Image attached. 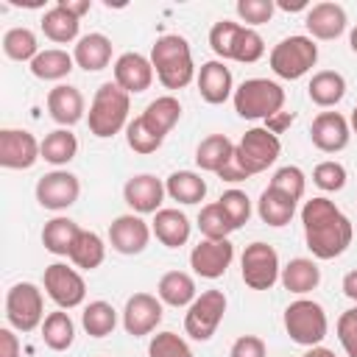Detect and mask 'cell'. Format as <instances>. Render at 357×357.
Masks as SVG:
<instances>
[{"instance_id":"484cf974","label":"cell","mask_w":357,"mask_h":357,"mask_svg":"<svg viewBox=\"0 0 357 357\" xmlns=\"http://www.w3.org/2000/svg\"><path fill=\"white\" fill-rule=\"evenodd\" d=\"M139 117L148 126V131H153L156 137L165 139L173 131V126L181 120V103L176 95H159L145 106V112Z\"/></svg>"},{"instance_id":"8d00e7d4","label":"cell","mask_w":357,"mask_h":357,"mask_svg":"<svg viewBox=\"0 0 357 357\" xmlns=\"http://www.w3.org/2000/svg\"><path fill=\"white\" fill-rule=\"evenodd\" d=\"M103 259H106V243H103V237L98 231L81 229L75 245L70 248V262L75 268H81V271H95V268L103 265Z\"/></svg>"},{"instance_id":"f35d334b","label":"cell","mask_w":357,"mask_h":357,"mask_svg":"<svg viewBox=\"0 0 357 357\" xmlns=\"http://www.w3.org/2000/svg\"><path fill=\"white\" fill-rule=\"evenodd\" d=\"M3 53L11 59V61H33L39 56V42H36V33L25 25H17V28H8L3 33Z\"/></svg>"},{"instance_id":"6f0895ef","label":"cell","mask_w":357,"mask_h":357,"mask_svg":"<svg viewBox=\"0 0 357 357\" xmlns=\"http://www.w3.org/2000/svg\"><path fill=\"white\" fill-rule=\"evenodd\" d=\"M349 47H351V50L357 53V25H354V28L349 31Z\"/></svg>"},{"instance_id":"44dd1931","label":"cell","mask_w":357,"mask_h":357,"mask_svg":"<svg viewBox=\"0 0 357 357\" xmlns=\"http://www.w3.org/2000/svg\"><path fill=\"white\" fill-rule=\"evenodd\" d=\"M304 25L310 31V39H321V42H332L337 36H343L349 17L346 8L340 3H315L307 8Z\"/></svg>"},{"instance_id":"277c9868","label":"cell","mask_w":357,"mask_h":357,"mask_svg":"<svg viewBox=\"0 0 357 357\" xmlns=\"http://www.w3.org/2000/svg\"><path fill=\"white\" fill-rule=\"evenodd\" d=\"M209 47L215 50V56L220 61L231 59V61H240V64H254L265 56V39L254 28L231 22V20H220V22L212 25Z\"/></svg>"},{"instance_id":"e575fe53","label":"cell","mask_w":357,"mask_h":357,"mask_svg":"<svg viewBox=\"0 0 357 357\" xmlns=\"http://www.w3.org/2000/svg\"><path fill=\"white\" fill-rule=\"evenodd\" d=\"M28 67H31L33 78H39V81H61L73 73L75 59L61 47H45Z\"/></svg>"},{"instance_id":"1f68e13d","label":"cell","mask_w":357,"mask_h":357,"mask_svg":"<svg viewBox=\"0 0 357 357\" xmlns=\"http://www.w3.org/2000/svg\"><path fill=\"white\" fill-rule=\"evenodd\" d=\"M296 204L298 201H293L290 195H284V192H279L273 187H265L259 201H257V215H259L262 223H268L273 229H282V226H287L293 220Z\"/></svg>"},{"instance_id":"836d02e7","label":"cell","mask_w":357,"mask_h":357,"mask_svg":"<svg viewBox=\"0 0 357 357\" xmlns=\"http://www.w3.org/2000/svg\"><path fill=\"white\" fill-rule=\"evenodd\" d=\"M165 190H167V195L173 201L184 204V206L201 204L206 198V181L195 170H176V173H170L165 178Z\"/></svg>"},{"instance_id":"d6986e66","label":"cell","mask_w":357,"mask_h":357,"mask_svg":"<svg viewBox=\"0 0 357 357\" xmlns=\"http://www.w3.org/2000/svg\"><path fill=\"white\" fill-rule=\"evenodd\" d=\"M310 139L318 151L324 153H337L349 145L351 139V126L340 112H321L312 117L310 126Z\"/></svg>"},{"instance_id":"d6a6232c","label":"cell","mask_w":357,"mask_h":357,"mask_svg":"<svg viewBox=\"0 0 357 357\" xmlns=\"http://www.w3.org/2000/svg\"><path fill=\"white\" fill-rule=\"evenodd\" d=\"M78 234H81V226L73 218L56 215L42 229V245H45V251H50L56 257H70V248L75 245Z\"/></svg>"},{"instance_id":"8fae6325","label":"cell","mask_w":357,"mask_h":357,"mask_svg":"<svg viewBox=\"0 0 357 357\" xmlns=\"http://www.w3.org/2000/svg\"><path fill=\"white\" fill-rule=\"evenodd\" d=\"M240 276L251 290H271L282 276L276 248L262 240H254L251 245H245L240 257Z\"/></svg>"},{"instance_id":"ba28073f","label":"cell","mask_w":357,"mask_h":357,"mask_svg":"<svg viewBox=\"0 0 357 357\" xmlns=\"http://www.w3.org/2000/svg\"><path fill=\"white\" fill-rule=\"evenodd\" d=\"M6 321L17 332H33L45 321V296L33 282H17L6 293Z\"/></svg>"},{"instance_id":"5bb4252c","label":"cell","mask_w":357,"mask_h":357,"mask_svg":"<svg viewBox=\"0 0 357 357\" xmlns=\"http://www.w3.org/2000/svg\"><path fill=\"white\" fill-rule=\"evenodd\" d=\"M42 159V142L25 128L0 131V165L6 170H28Z\"/></svg>"},{"instance_id":"681fc988","label":"cell","mask_w":357,"mask_h":357,"mask_svg":"<svg viewBox=\"0 0 357 357\" xmlns=\"http://www.w3.org/2000/svg\"><path fill=\"white\" fill-rule=\"evenodd\" d=\"M229 357H268V346L262 337L257 335H240L231 349H229Z\"/></svg>"},{"instance_id":"52a82bcc","label":"cell","mask_w":357,"mask_h":357,"mask_svg":"<svg viewBox=\"0 0 357 357\" xmlns=\"http://www.w3.org/2000/svg\"><path fill=\"white\" fill-rule=\"evenodd\" d=\"M315 61H318V45H315V39H310L304 33L284 36L282 42L273 45V50L268 56L271 70L284 81H298L301 75H307L315 67Z\"/></svg>"},{"instance_id":"9f6ffc18","label":"cell","mask_w":357,"mask_h":357,"mask_svg":"<svg viewBox=\"0 0 357 357\" xmlns=\"http://www.w3.org/2000/svg\"><path fill=\"white\" fill-rule=\"evenodd\" d=\"M301 357H337L332 349H324V346H312L307 354H301Z\"/></svg>"},{"instance_id":"83f0119b","label":"cell","mask_w":357,"mask_h":357,"mask_svg":"<svg viewBox=\"0 0 357 357\" xmlns=\"http://www.w3.org/2000/svg\"><path fill=\"white\" fill-rule=\"evenodd\" d=\"M234 156V142L226 134H209L195 148V165L206 173H220Z\"/></svg>"},{"instance_id":"ab89813d","label":"cell","mask_w":357,"mask_h":357,"mask_svg":"<svg viewBox=\"0 0 357 357\" xmlns=\"http://www.w3.org/2000/svg\"><path fill=\"white\" fill-rule=\"evenodd\" d=\"M81 326L89 337H106L117 326V310L109 301H89L81 312Z\"/></svg>"},{"instance_id":"816d5d0a","label":"cell","mask_w":357,"mask_h":357,"mask_svg":"<svg viewBox=\"0 0 357 357\" xmlns=\"http://www.w3.org/2000/svg\"><path fill=\"white\" fill-rule=\"evenodd\" d=\"M293 120H296V114L282 109V112H276L273 117H268V120H265V128H268L271 134H276V137H279V134H284V131L293 126Z\"/></svg>"},{"instance_id":"7bdbcfd3","label":"cell","mask_w":357,"mask_h":357,"mask_svg":"<svg viewBox=\"0 0 357 357\" xmlns=\"http://www.w3.org/2000/svg\"><path fill=\"white\" fill-rule=\"evenodd\" d=\"M268 187H273V190L290 195L293 201H301V198H304V190H307V176H304L301 167L284 165V167H279V170L271 176V184H268Z\"/></svg>"},{"instance_id":"7402d4cb","label":"cell","mask_w":357,"mask_h":357,"mask_svg":"<svg viewBox=\"0 0 357 357\" xmlns=\"http://www.w3.org/2000/svg\"><path fill=\"white\" fill-rule=\"evenodd\" d=\"M195 84H198V92L206 103L218 106V103H226L231 95H234V78H231V70L220 61V59H212V61H204L198 75H195Z\"/></svg>"},{"instance_id":"7a4b0ae2","label":"cell","mask_w":357,"mask_h":357,"mask_svg":"<svg viewBox=\"0 0 357 357\" xmlns=\"http://www.w3.org/2000/svg\"><path fill=\"white\" fill-rule=\"evenodd\" d=\"M151 64L153 73L159 78V84L165 89H184L190 86V81L198 75L195 73V61H192V50L190 42L178 33H165L153 42L151 47Z\"/></svg>"},{"instance_id":"7dc6e473","label":"cell","mask_w":357,"mask_h":357,"mask_svg":"<svg viewBox=\"0 0 357 357\" xmlns=\"http://www.w3.org/2000/svg\"><path fill=\"white\" fill-rule=\"evenodd\" d=\"M234 11H237V17H240L248 28H254V25L271 22V17H273V11H276V3H273V0H237Z\"/></svg>"},{"instance_id":"ee69618b","label":"cell","mask_w":357,"mask_h":357,"mask_svg":"<svg viewBox=\"0 0 357 357\" xmlns=\"http://www.w3.org/2000/svg\"><path fill=\"white\" fill-rule=\"evenodd\" d=\"M148 357H195L190 343L176 332H156L148 343Z\"/></svg>"},{"instance_id":"c3c4849f","label":"cell","mask_w":357,"mask_h":357,"mask_svg":"<svg viewBox=\"0 0 357 357\" xmlns=\"http://www.w3.org/2000/svg\"><path fill=\"white\" fill-rule=\"evenodd\" d=\"M335 332H337V340H340L346 357H357V304L351 310L340 312Z\"/></svg>"},{"instance_id":"f907efd6","label":"cell","mask_w":357,"mask_h":357,"mask_svg":"<svg viewBox=\"0 0 357 357\" xmlns=\"http://www.w3.org/2000/svg\"><path fill=\"white\" fill-rule=\"evenodd\" d=\"M14 332H17V329H11V326H3V329H0V357H22L20 337H17Z\"/></svg>"},{"instance_id":"cb8c5ba5","label":"cell","mask_w":357,"mask_h":357,"mask_svg":"<svg viewBox=\"0 0 357 357\" xmlns=\"http://www.w3.org/2000/svg\"><path fill=\"white\" fill-rule=\"evenodd\" d=\"M151 231L156 234V240L165 245V248H181L187 240H190V231H192V223L184 212H178L176 206H162L153 220H151Z\"/></svg>"},{"instance_id":"8992f818","label":"cell","mask_w":357,"mask_h":357,"mask_svg":"<svg viewBox=\"0 0 357 357\" xmlns=\"http://www.w3.org/2000/svg\"><path fill=\"white\" fill-rule=\"evenodd\" d=\"M284 332L290 335L293 343L298 346H321V340L326 337L329 332V318H326V310L312 301V298H296L284 307Z\"/></svg>"},{"instance_id":"603a6c76","label":"cell","mask_w":357,"mask_h":357,"mask_svg":"<svg viewBox=\"0 0 357 357\" xmlns=\"http://www.w3.org/2000/svg\"><path fill=\"white\" fill-rule=\"evenodd\" d=\"M47 112L61 128H70V126L81 123L84 114H86V103H84L81 89L73 86V84H56L47 92Z\"/></svg>"},{"instance_id":"ffe728a7","label":"cell","mask_w":357,"mask_h":357,"mask_svg":"<svg viewBox=\"0 0 357 357\" xmlns=\"http://www.w3.org/2000/svg\"><path fill=\"white\" fill-rule=\"evenodd\" d=\"M112 73H114V84H117L120 89H126L128 95H139V92L151 89L153 75H156L151 59L142 56V53H134V50L117 56Z\"/></svg>"},{"instance_id":"3957f363","label":"cell","mask_w":357,"mask_h":357,"mask_svg":"<svg viewBox=\"0 0 357 357\" xmlns=\"http://www.w3.org/2000/svg\"><path fill=\"white\" fill-rule=\"evenodd\" d=\"M128 112H131V95L126 89H120L114 81L100 84L95 89L89 112H86L89 134H95L98 139H109V137L126 131V126L131 123Z\"/></svg>"},{"instance_id":"4fadbf2b","label":"cell","mask_w":357,"mask_h":357,"mask_svg":"<svg viewBox=\"0 0 357 357\" xmlns=\"http://www.w3.org/2000/svg\"><path fill=\"white\" fill-rule=\"evenodd\" d=\"M36 201H39V206H45V209H50V212H64V209H70L75 201H78V195H81V181H78V176L75 173H70V170H50V173H45L39 181H36Z\"/></svg>"},{"instance_id":"f5cc1de1","label":"cell","mask_w":357,"mask_h":357,"mask_svg":"<svg viewBox=\"0 0 357 357\" xmlns=\"http://www.w3.org/2000/svg\"><path fill=\"white\" fill-rule=\"evenodd\" d=\"M59 3H61V6H64L70 14H75L78 20H81V17H84V14L92 8V0H59Z\"/></svg>"},{"instance_id":"e0dca14e","label":"cell","mask_w":357,"mask_h":357,"mask_svg":"<svg viewBox=\"0 0 357 357\" xmlns=\"http://www.w3.org/2000/svg\"><path fill=\"white\" fill-rule=\"evenodd\" d=\"M165 195V181L153 173H137L123 184V201L131 206L134 215H156L162 209Z\"/></svg>"},{"instance_id":"ac0fdd59","label":"cell","mask_w":357,"mask_h":357,"mask_svg":"<svg viewBox=\"0 0 357 357\" xmlns=\"http://www.w3.org/2000/svg\"><path fill=\"white\" fill-rule=\"evenodd\" d=\"M234 259V245L229 240H201L190 251V268L201 279H220Z\"/></svg>"},{"instance_id":"b9f144b4","label":"cell","mask_w":357,"mask_h":357,"mask_svg":"<svg viewBox=\"0 0 357 357\" xmlns=\"http://www.w3.org/2000/svg\"><path fill=\"white\" fill-rule=\"evenodd\" d=\"M218 204H220V209L226 212V218H229V223H231L234 231L248 223V218H251V198H248L243 190H237V187L226 190V192L218 198Z\"/></svg>"},{"instance_id":"d4e9b609","label":"cell","mask_w":357,"mask_h":357,"mask_svg":"<svg viewBox=\"0 0 357 357\" xmlns=\"http://www.w3.org/2000/svg\"><path fill=\"white\" fill-rule=\"evenodd\" d=\"M73 59H75V67H81L86 73L106 70L112 61V39L106 33H98V31L84 33L73 47Z\"/></svg>"},{"instance_id":"6da1fadb","label":"cell","mask_w":357,"mask_h":357,"mask_svg":"<svg viewBox=\"0 0 357 357\" xmlns=\"http://www.w3.org/2000/svg\"><path fill=\"white\" fill-rule=\"evenodd\" d=\"M301 226H304L307 248L312 251L315 259H335L354 240L351 220L326 195H315V198L304 201V206H301Z\"/></svg>"},{"instance_id":"9c48e42d","label":"cell","mask_w":357,"mask_h":357,"mask_svg":"<svg viewBox=\"0 0 357 357\" xmlns=\"http://www.w3.org/2000/svg\"><path fill=\"white\" fill-rule=\"evenodd\" d=\"M226 293L223 290H204L201 296H195V301L187 307V315H184V332L190 340H198V343H206L212 340V335L218 332L223 315H226Z\"/></svg>"},{"instance_id":"db71d44e","label":"cell","mask_w":357,"mask_h":357,"mask_svg":"<svg viewBox=\"0 0 357 357\" xmlns=\"http://www.w3.org/2000/svg\"><path fill=\"white\" fill-rule=\"evenodd\" d=\"M343 296H346L349 301H354V304H357V268H354V271H349V273L343 276Z\"/></svg>"},{"instance_id":"f6af8a7d","label":"cell","mask_w":357,"mask_h":357,"mask_svg":"<svg viewBox=\"0 0 357 357\" xmlns=\"http://www.w3.org/2000/svg\"><path fill=\"white\" fill-rule=\"evenodd\" d=\"M126 142H128V148H131L134 153L148 156V153L159 151L165 139H162V137H156L153 131H148V126L142 123V117H134V120L126 126Z\"/></svg>"},{"instance_id":"d590c367","label":"cell","mask_w":357,"mask_h":357,"mask_svg":"<svg viewBox=\"0 0 357 357\" xmlns=\"http://www.w3.org/2000/svg\"><path fill=\"white\" fill-rule=\"evenodd\" d=\"M78 153V137L70 128H56L50 134H45L42 139V159L47 165H53L56 170L64 167L67 162H73Z\"/></svg>"},{"instance_id":"7c38bea8","label":"cell","mask_w":357,"mask_h":357,"mask_svg":"<svg viewBox=\"0 0 357 357\" xmlns=\"http://www.w3.org/2000/svg\"><path fill=\"white\" fill-rule=\"evenodd\" d=\"M42 284H45V293L47 298L59 307V310H73L78 304H84L86 298V282L84 276L64 265V262H53L45 268V276H42Z\"/></svg>"},{"instance_id":"60d3db41","label":"cell","mask_w":357,"mask_h":357,"mask_svg":"<svg viewBox=\"0 0 357 357\" xmlns=\"http://www.w3.org/2000/svg\"><path fill=\"white\" fill-rule=\"evenodd\" d=\"M198 229H201V234L206 240H229V234L234 231L218 201L201 206V212H198Z\"/></svg>"},{"instance_id":"680465c9","label":"cell","mask_w":357,"mask_h":357,"mask_svg":"<svg viewBox=\"0 0 357 357\" xmlns=\"http://www.w3.org/2000/svg\"><path fill=\"white\" fill-rule=\"evenodd\" d=\"M349 126H351V131L357 134V106L351 109V117H349Z\"/></svg>"},{"instance_id":"30bf717a","label":"cell","mask_w":357,"mask_h":357,"mask_svg":"<svg viewBox=\"0 0 357 357\" xmlns=\"http://www.w3.org/2000/svg\"><path fill=\"white\" fill-rule=\"evenodd\" d=\"M282 153V142L276 134H271L265 126H257V128H248L240 142L234 145V159L240 162V167L248 173V176H257V173H265Z\"/></svg>"},{"instance_id":"bcb514c9","label":"cell","mask_w":357,"mask_h":357,"mask_svg":"<svg viewBox=\"0 0 357 357\" xmlns=\"http://www.w3.org/2000/svg\"><path fill=\"white\" fill-rule=\"evenodd\" d=\"M346 178H349L346 167L340 162H335V159L318 162L315 170H312V184L318 190H324V192H340L346 187Z\"/></svg>"},{"instance_id":"74e56055","label":"cell","mask_w":357,"mask_h":357,"mask_svg":"<svg viewBox=\"0 0 357 357\" xmlns=\"http://www.w3.org/2000/svg\"><path fill=\"white\" fill-rule=\"evenodd\" d=\"M39 329H42L45 346L53 349V351H67L73 346V340H75V324H73L70 312H64V310L47 312Z\"/></svg>"},{"instance_id":"f1b7e54d","label":"cell","mask_w":357,"mask_h":357,"mask_svg":"<svg viewBox=\"0 0 357 357\" xmlns=\"http://www.w3.org/2000/svg\"><path fill=\"white\" fill-rule=\"evenodd\" d=\"M156 296L167 307H190L198 296L195 279L187 271H167L156 284Z\"/></svg>"},{"instance_id":"4316f807","label":"cell","mask_w":357,"mask_h":357,"mask_svg":"<svg viewBox=\"0 0 357 357\" xmlns=\"http://www.w3.org/2000/svg\"><path fill=\"white\" fill-rule=\"evenodd\" d=\"M279 279H282L284 290H290L296 296H307V293H312L321 284V268L310 257H296V259H290L282 268V276Z\"/></svg>"},{"instance_id":"9a60e30c","label":"cell","mask_w":357,"mask_h":357,"mask_svg":"<svg viewBox=\"0 0 357 357\" xmlns=\"http://www.w3.org/2000/svg\"><path fill=\"white\" fill-rule=\"evenodd\" d=\"M162 315H165V310H162L159 296L134 293L126 298V307H123V329L131 337H145L162 324Z\"/></svg>"},{"instance_id":"5b68a950","label":"cell","mask_w":357,"mask_h":357,"mask_svg":"<svg viewBox=\"0 0 357 357\" xmlns=\"http://www.w3.org/2000/svg\"><path fill=\"white\" fill-rule=\"evenodd\" d=\"M231 103L243 120H268L284 109V89L271 78H245L234 89Z\"/></svg>"},{"instance_id":"2e32d148","label":"cell","mask_w":357,"mask_h":357,"mask_svg":"<svg viewBox=\"0 0 357 357\" xmlns=\"http://www.w3.org/2000/svg\"><path fill=\"white\" fill-rule=\"evenodd\" d=\"M151 226L142 220V215H134V212H126V215H117L109 226V245L123 254V257H134V254H142L151 243Z\"/></svg>"},{"instance_id":"4dcf8cb0","label":"cell","mask_w":357,"mask_h":357,"mask_svg":"<svg viewBox=\"0 0 357 357\" xmlns=\"http://www.w3.org/2000/svg\"><path fill=\"white\" fill-rule=\"evenodd\" d=\"M307 95L315 106L321 109H332L343 100L346 95V78L337 73V70H318L310 84H307Z\"/></svg>"},{"instance_id":"11a10c76","label":"cell","mask_w":357,"mask_h":357,"mask_svg":"<svg viewBox=\"0 0 357 357\" xmlns=\"http://www.w3.org/2000/svg\"><path fill=\"white\" fill-rule=\"evenodd\" d=\"M276 6H279V8H284V11H301V8H310V6H307V0H296V3H290V0H279Z\"/></svg>"},{"instance_id":"f546056e","label":"cell","mask_w":357,"mask_h":357,"mask_svg":"<svg viewBox=\"0 0 357 357\" xmlns=\"http://www.w3.org/2000/svg\"><path fill=\"white\" fill-rule=\"evenodd\" d=\"M78 31H81V20H78L75 14H70L61 3H56L53 8H47V11L42 14V33H45L50 42H56V45L78 42V39H81Z\"/></svg>"}]
</instances>
